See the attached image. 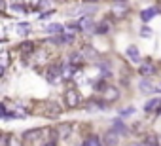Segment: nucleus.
Instances as JSON below:
<instances>
[{
  "label": "nucleus",
  "mask_w": 161,
  "mask_h": 146,
  "mask_svg": "<svg viewBox=\"0 0 161 146\" xmlns=\"http://www.w3.org/2000/svg\"><path fill=\"white\" fill-rule=\"evenodd\" d=\"M80 103H82V95H80V91L66 89V93H64V104L68 108H76V106H80Z\"/></svg>",
  "instance_id": "nucleus-1"
},
{
  "label": "nucleus",
  "mask_w": 161,
  "mask_h": 146,
  "mask_svg": "<svg viewBox=\"0 0 161 146\" xmlns=\"http://www.w3.org/2000/svg\"><path fill=\"white\" fill-rule=\"evenodd\" d=\"M78 27H80V31L82 32H86V34H91V32H95V23H93V19L91 17H82V19H78Z\"/></svg>",
  "instance_id": "nucleus-2"
},
{
  "label": "nucleus",
  "mask_w": 161,
  "mask_h": 146,
  "mask_svg": "<svg viewBox=\"0 0 161 146\" xmlns=\"http://www.w3.org/2000/svg\"><path fill=\"white\" fill-rule=\"evenodd\" d=\"M118 97H119V89H118L116 86H106V87H104L103 99H104L106 103H114V101H118Z\"/></svg>",
  "instance_id": "nucleus-3"
},
{
  "label": "nucleus",
  "mask_w": 161,
  "mask_h": 146,
  "mask_svg": "<svg viewBox=\"0 0 161 146\" xmlns=\"http://www.w3.org/2000/svg\"><path fill=\"white\" fill-rule=\"evenodd\" d=\"M144 112L146 114H161V99H150L144 104Z\"/></svg>",
  "instance_id": "nucleus-4"
},
{
  "label": "nucleus",
  "mask_w": 161,
  "mask_h": 146,
  "mask_svg": "<svg viewBox=\"0 0 161 146\" xmlns=\"http://www.w3.org/2000/svg\"><path fill=\"white\" fill-rule=\"evenodd\" d=\"M118 138H119V135L114 129H110L103 135V146H118Z\"/></svg>",
  "instance_id": "nucleus-5"
},
{
  "label": "nucleus",
  "mask_w": 161,
  "mask_h": 146,
  "mask_svg": "<svg viewBox=\"0 0 161 146\" xmlns=\"http://www.w3.org/2000/svg\"><path fill=\"white\" fill-rule=\"evenodd\" d=\"M44 133H46L44 129H31V131H25L23 133V138L25 140H40Z\"/></svg>",
  "instance_id": "nucleus-6"
},
{
  "label": "nucleus",
  "mask_w": 161,
  "mask_h": 146,
  "mask_svg": "<svg viewBox=\"0 0 161 146\" xmlns=\"http://www.w3.org/2000/svg\"><path fill=\"white\" fill-rule=\"evenodd\" d=\"M70 131H72V125H70V123H63V125L57 127V137H59L61 140H64V138H68Z\"/></svg>",
  "instance_id": "nucleus-7"
},
{
  "label": "nucleus",
  "mask_w": 161,
  "mask_h": 146,
  "mask_svg": "<svg viewBox=\"0 0 161 146\" xmlns=\"http://www.w3.org/2000/svg\"><path fill=\"white\" fill-rule=\"evenodd\" d=\"M157 14H159V8H148V10H144V12L140 14V17H142L144 23H148V21H150L152 17H155Z\"/></svg>",
  "instance_id": "nucleus-8"
},
{
  "label": "nucleus",
  "mask_w": 161,
  "mask_h": 146,
  "mask_svg": "<svg viewBox=\"0 0 161 146\" xmlns=\"http://www.w3.org/2000/svg\"><path fill=\"white\" fill-rule=\"evenodd\" d=\"M138 72H140V76H152L153 72H155V66L150 65V63H144V65L138 68Z\"/></svg>",
  "instance_id": "nucleus-9"
},
{
  "label": "nucleus",
  "mask_w": 161,
  "mask_h": 146,
  "mask_svg": "<svg viewBox=\"0 0 161 146\" xmlns=\"http://www.w3.org/2000/svg\"><path fill=\"white\" fill-rule=\"evenodd\" d=\"M112 125H114L112 129H114V131H116L118 135H119V133H121V135H127V133H129V129H127V125H125V123H123L121 120H116V121H114Z\"/></svg>",
  "instance_id": "nucleus-10"
},
{
  "label": "nucleus",
  "mask_w": 161,
  "mask_h": 146,
  "mask_svg": "<svg viewBox=\"0 0 161 146\" xmlns=\"http://www.w3.org/2000/svg\"><path fill=\"white\" fill-rule=\"evenodd\" d=\"M82 53H84V57H86V59H97V57H99V53L95 51V48H93V46H86V48L82 49Z\"/></svg>",
  "instance_id": "nucleus-11"
},
{
  "label": "nucleus",
  "mask_w": 161,
  "mask_h": 146,
  "mask_svg": "<svg viewBox=\"0 0 161 146\" xmlns=\"http://www.w3.org/2000/svg\"><path fill=\"white\" fill-rule=\"evenodd\" d=\"M127 55H129V59L135 61V63L140 61V51L136 49V46H129V48H127Z\"/></svg>",
  "instance_id": "nucleus-12"
},
{
  "label": "nucleus",
  "mask_w": 161,
  "mask_h": 146,
  "mask_svg": "<svg viewBox=\"0 0 161 146\" xmlns=\"http://www.w3.org/2000/svg\"><path fill=\"white\" fill-rule=\"evenodd\" d=\"M142 144L144 146H159V138L152 133V135H146V138L142 140Z\"/></svg>",
  "instance_id": "nucleus-13"
},
{
  "label": "nucleus",
  "mask_w": 161,
  "mask_h": 146,
  "mask_svg": "<svg viewBox=\"0 0 161 146\" xmlns=\"http://www.w3.org/2000/svg\"><path fill=\"white\" fill-rule=\"evenodd\" d=\"M138 87H140V91H142V93H153V91H155V87H153L148 80H142V82L138 84Z\"/></svg>",
  "instance_id": "nucleus-14"
},
{
  "label": "nucleus",
  "mask_w": 161,
  "mask_h": 146,
  "mask_svg": "<svg viewBox=\"0 0 161 146\" xmlns=\"http://www.w3.org/2000/svg\"><path fill=\"white\" fill-rule=\"evenodd\" d=\"M63 31H64L63 25H57V23H55V25H46V32H47V34H53V32H59V34H61Z\"/></svg>",
  "instance_id": "nucleus-15"
},
{
  "label": "nucleus",
  "mask_w": 161,
  "mask_h": 146,
  "mask_svg": "<svg viewBox=\"0 0 161 146\" xmlns=\"http://www.w3.org/2000/svg\"><path fill=\"white\" fill-rule=\"evenodd\" d=\"M110 31V25L106 23V21H101L99 25H97V29H95V34H106Z\"/></svg>",
  "instance_id": "nucleus-16"
},
{
  "label": "nucleus",
  "mask_w": 161,
  "mask_h": 146,
  "mask_svg": "<svg viewBox=\"0 0 161 146\" xmlns=\"http://www.w3.org/2000/svg\"><path fill=\"white\" fill-rule=\"evenodd\" d=\"M84 146H103V142L99 140V137H95V135H91L86 142H84Z\"/></svg>",
  "instance_id": "nucleus-17"
},
{
  "label": "nucleus",
  "mask_w": 161,
  "mask_h": 146,
  "mask_svg": "<svg viewBox=\"0 0 161 146\" xmlns=\"http://www.w3.org/2000/svg\"><path fill=\"white\" fill-rule=\"evenodd\" d=\"M19 49H21L23 53H32V51H34V44H32V42H25V44L19 46Z\"/></svg>",
  "instance_id": "nucleus-18"
},
{
  "label": "nucleus",
  "mask_w": 161,
  "mask_h": 146,
  "mask_svg": "<svg viewBox=\"0 0 161 146\" xmlns=\"http://www.w3.org/2000/svg\"><path fill=\"white\" fill-rule=\"evenodd\" d=\"M140 34H142L144 38H150L153 32H152V29H150V27H142V29H140Z\"/></svg>",
  "instance_id": "nucleus-19"
},
{
  "label": "nucleus",
  "mask_w": 161,
  "mask_h": 146,
  "mask_svg": "<svg viewBox=\"0 0 161 146\" xmlns=\"http://www.w3.org/2000/svg\"><path fill=\"white\" fill-rule=\"evenodd\" d=\"M133 112H135V108H133V106H129V108H125V110H119V116H121V118H125V116H131Z\"/></svg>",
  "instance_id": "nucleus-20"
},
{
  "label": "nucleus",
  "mask_w": 161,
  "mask_h": 146,
  "mask_svg": "<svg viewBox=\"0 0 161 146\" xmlns=\"http://www.w3.org/2000/svg\"><path fill=\"white\" fill-rule=\"evenodd\" d=\"M8 61H10V55H8V51H2V66H4V68L8 66Z\"/></svg>",
  "instance_id": "nucleus-21"
},
{
  "label": "nucleus",
  "mask_w": 161,
  "mask_h": 146,
  "mask_svg": "<svg viewBox=\"0 0 161 146\" xmlns=\"http://www.w3.org/2000/svg\"><path fill=\"white\" fill-rule=\"evenodd\" d=\"M8 142H10V135H4L2 137V146H8Z\"/></svg>",
  "instance_id": "nucleus-22"
},
{
  "label": "nucleus",
  "mask_w": 161,
  "mask_h": 146,
  "mask_svg": "<svg viewBox=\"0 0 161 146\" xmlns=\"http://www.w3.org/2000/svg\"><path fill=\"white\" fill-rule=\"evenodd\" d=\"M49 15H53V12H47V14H42V19H47Z\"/></svg>",
  "instance_id": "nucleus-23"
},
{
  "label": "nucleus",
  "mask_w": 161,
  "mask_h": 146,
  "mask_svg": "<svg viewBox=\"0 0 161 146\" xmlns=\"http://www.w3.org/2000/svg\"><path fill=\"white\" fill-rule=\"evenodd\" d=\"M84 2H91V4H97V2H101V0H84Z\"/></svg>",
  "instance_id": "nucleus-24"
},
{
  "label": "nucleus",
  "mask_w": 161,
  "mask_h": 146,
  "mask_svg": "<svg viewBox=\"0 0 161 146\" xmlns=\"http://www.w3.org/2000/svg\"><path fill=\"white\" fill-rule=\"evenodd\" d=\"M55 2H66V0H55Z\"/></svg>",
  "instance_id": "nucleus-25"
},
{
  "label": "nucleus",
  "mask_w": 161,
  "mask_h": 146,
  "mask_svg": "<svg viewBox=\"0 0 161 146\" xmlns=\"http://www.w3.org/2000/svg\"><path fill=\"white\" fill-rule=\"evenodd\" d=\"M136 146H144V144H136Z\"/></svg>",
  "instance_id": "nucleus-26"
}]
</instances>
